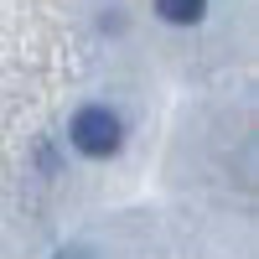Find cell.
Returning <instances> with one entry per match:
<instances>
[{"label": "cell", "mask_w": 259, "mask_h": 259, "mask_svg": "<svg viewBox=\"0 0 259 259\" xmlns=\"http://www.w3.org/2000/svg\"><path fill=\"white\" fill-rule=\"evenodd\" d=\"M119 140H124L119 114L99 109V104H89V109H78V114H73V145L83 150V156L104 161V156H114V150H119Z\"/></svg>", "instance_id": "1"}, {"label": "cell", "mask_w": 259, "mask_h": 259, "mask_svg": "<svg viewBox=\"0 0 259 259\" xmlns=\"http://www.w3.org/2000/svg\"><path fill=\"white\" fill-rule=\"evenodd\" d=\"M156 11L171 21V26H192V21H202L207 0H156Z\"/></svg>", "instance_id": "2"}, {"label": "cell", "mask_w": 259, "mask_h": 259, "mask_svg": "<svg viewBox=\"0 0 259 259\" xmlns=\"http://www.w3.org/2000/svg\"><path fill=\"white\" fill-rule=\"evenodd\" d=\"M57 259H94V254H89V249H62Z\"/></svg>", "instance_id": "3"}]
</instances>
